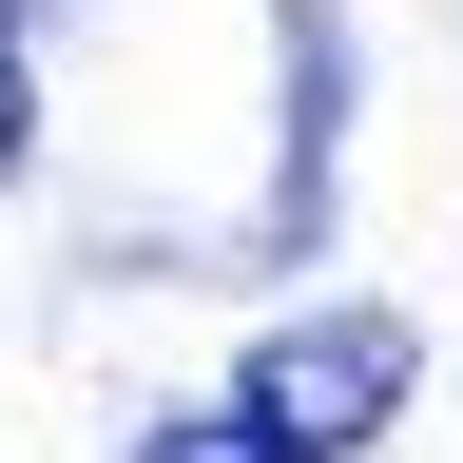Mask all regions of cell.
Here are the masks:
<instances>
[{"label":"cell","mask_w":463,"mask_h":463,"mask_svg":"<svg viewBox=\"0 0 463 463\" xmlns=\"http://www.w3.org/2000/svg\"><path fill=\"white\" fill-rule=\"evenodd\" d=\"M232 405H270L289 444H328V463H347V444H367L386 405H405V328H386V309H328V328H270L251 367H232Z\"/></svg>","instance_id":"cell-1"},{"label":"cell","mask_w":463,"mask_h":463,"mask_svg":"<svg viewBox=\"0 0 463 463\" xmlns=\"http://www.w3.org/2000/svg\"><path fill=\"white\" fill-rule=\"evenodd\" d=\"M136 463H328V444H289L270 405H194V425H155Z\"/></svg>","instance_id":"cell-2"},{"label":"cell","mask_w":463,"mask_h":463,"mask_svg":"<svg viewBox=\"0 0 463 463\" xmlns=\"http://www.w3.org/2000/svg\"><path fill=\"white\" fill-rule=\"evenodd\" d=\"M20 155H39V78H20V39H0V194H20Z\"/></svg>","instance_id":"cell-3"}]
</instances>
